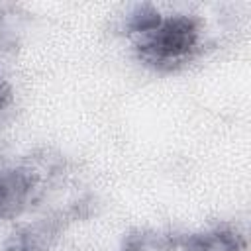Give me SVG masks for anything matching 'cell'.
I'll list each match as a JSON object with an SVG mask.
<instances>
[{
    "mask_svg": "<svg viewBox=\"0 0 251 251\" xmlns=\"http://www.w3.org/2000/svg\"><path fill=\"white\" fill-rule=\"evenodd\" d=\"M10 102H12V88H10V84L0 76V110L6 108Z\"/></svg>",
    "mask_w": 251,
    "mask_h": 251,
    "instance_id": "7",
    "label": "cell"
},
{
    "mask_svg": "<svg viewBox=\"0 0 251 251\" xmlns=\"http://www.w3.org/2000/svg\"><path fill=\"white\" fill-rule=\"evenodd\" d=\"M161 12L149 4H141V6H135L129 16L126 18V31L133 37H139L143 33H147L149 29H153L159 22H161Z\"/></svg>",
    "mask_w": 251,
    "mask_h": 251,
    "instance_id": "6",
    "label": "cell"
},
{
    "mask_svg": "<svg viewBox=\"0 0 251 251\" xmlns=\"http://www.w3.org/2000/svg\"><path fill=\"white\" fill-rule=\"evenodd\" d=\"M202 45V22L190 14L163 16L147 33L135 37V51L143 65L175 71L196 57Z\"/></svg>",
    "mask_w": 251,
    "mask_h": 251,
    "instance_id": "1",
    "label": "cell"
},
{
    "mask_svg": "<svg viewBox=\"0 0 251 251\" xmlns=\"http://www.w3.org/2000/svg\"><path fill=\"white\" fill-rule=\"evenodd\" d=\"M178 247V237L157 231V229H137L124 237L120 251H175Z\"/></svg>",
    "mask_w": 251,
    "mask_h": 251,
    "instance_id": "4",
    "label": "cell"
},
{
    "mask_svg": "<svg viewBox=\"0 0 251 251\" xmlns=\"http://www.w3.org/2000/svg\"><path fill=\"white\" fill-rule=\"evenodd\" d=\"M178 247L182 251H245L247 241L239 229L218 226L178 237Z\"/></svg>",
    "mask_w": 251,
    "mask_h": 251,
    "instance_id": "3",
    "label": "cell"
},
{
    "mask_svg": "<svg viewBox=\"0 0 251 251\" xmlns=\"http://www.w3.org/2000/svg\"><path fill=\"white\" fill-rule=\"evenodd\" d=\"M51 237H53V229L47 224L24 227L12 233V237L4 245V251H47Z\"/></svg>",
    "mask_w": 251,
    "mask_h": 251,
    "instance_id": "5",
    "label": "cell"
},
{
    "mask_svg": "<svg viewBox=\"0 0 251 251\" xmlns=\"http://www.w3.org/2000/svg\"><path fill=\"white\" fill-rule=\"evenodd\" d=\"M39 176L27 165L0 167V220L20 216L37 192Z\"/></svg>",
    "mask_w": 251,
    "mask_h": 251,
    "instance_id": "2",
    "label": "cell"
}]
</instances>
